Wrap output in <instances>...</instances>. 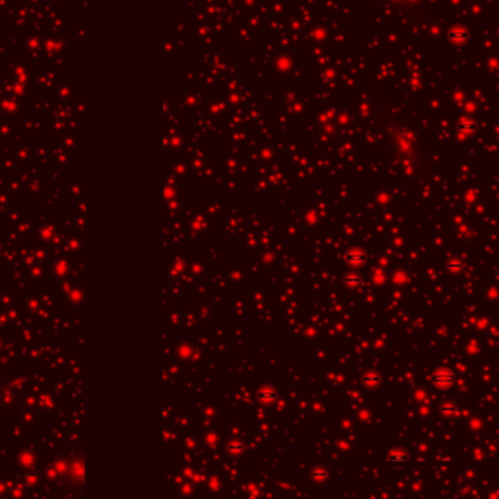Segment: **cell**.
Instances as JSON below:
<instances>
[{
  "mask_svg": "<svg viewBox=\"0 0 499 499\" xmlns=\"http://www.w3.org/2000/svg\"><path fill=\"white\" fill-rule=\"evenodd\" d=\"M454 380H455L454 375H452L448 369H440V371H437V372L434 374V377H432V383H434V386L438 387V388H443V390L449 388V387L452 386Z\"/></svg>",
  "mask_w": 499,
  "mask_h": 499,
  "instance_id": "obj_1",
  "label": "cell"
},
{
  "mask_svg": "<svg viewBox=\"0 0 499 499\" xmlns=\"http://www.w3.org/2000/svg\"><path fill=\"white\" fill-rule=\"evenodd\" d=\"M448 40L452 44H464L469 40V31L463 25L452 26L448 31Z\"/></svg>",
  "mask_w": 499,
  "mask_h": 499,
  "instance_id": "obj_2",
  "label": "cell"
},
{
  "mask_svg": "<svg viewBox=\"0 0 499 499\" xmlns=\"http://www.w3.org/2000/svg\"><path fill=\"white\" fill-rule=\"evenodd\" d=\"M226 449H228V452H229L231 455H234V457H241V455H244V452H245V445H244V443H242L241 440H232V441L228 443Z\"/></svg>",
  "mask_w": 499,
  "mask_h": 499,
  "instance_id": "obj_3",
  "label": "cell"
},
{
  "mask_svg": "<svg viewBox=\"0 0 499 499\" xmlns=\"http://www.w3.org/2000/svg\"><path fill=\"white\" fill-rule=\"evenodd\" d=\"M388 461L393 463V464H404V463L409 461V455H407V452H404L401 449H397L388 455Z\"/></svg>",
  "mask_w": 499,
  "mask_h": 499,
  "instance_id": "obj_4",
  "label": "cell"
},
{
  "mask_svg": "<svg viewBox=\"0 0 499 499\" xmlns=\"http://www.w3.org/2000/svg\"><path fill=\"white\" fill-rule=\"evenodd\" d=\"M327 474H329V470H327L326 466H315L314 469L311 470V477H313V480H315V482L326 480Z\"/></svg>",
  "mask_w": 499,
  "mask_h": 499,
  "instance_id": "obj_5",
  "label": "cell"
},
{
  "mask_svg": "<svg viewBox=\"0 0 499 499\" xmlns=\"http://www.w3.org/2000/svg\"><path fill=\"white\" fill-rule=\"evenodd\" d=\"M72 467V476H75V477H78V479H80V480H83V477H85V467H83V463L82 461H76L73 466H70Z\"/></svg>",
  "mask_w": 499,
  "mask_h": 499,
  "instance_id": "obj_6",
  "label": "cell"
},
{
  "mask_svg": "<svg viewBox=\"0 0 499 499\" xmlns=\"http://www.w3.org/2000/svg\"><path fill=\"white\" fill-rule=\"evenodd\" d=\"M458 129L461 131H466V133H472L473 130H474V123H473L472 120H461L460 123H458Z\"/></svg>",
  "mask_w": 499,
  "mask_h": 499,
  "instance_id": "obj_7",
  "label": "cell"
},
{
  "mask_svg": "<svg viewBox=\"0 0 499 499\" xmlns=\"http://www.w3.org/2000/svg\"><path fill=\"white\" fill-rule=\"evenodd\" d=\"M441 412H444V413H454V412H455V406L445 404V406L441 407Z\"/></svg>",
  "mask_w": 499,
  "mask_h": 499,
  "instance_id": "obj_8",
  "label": "cell"
}]
</instances>
